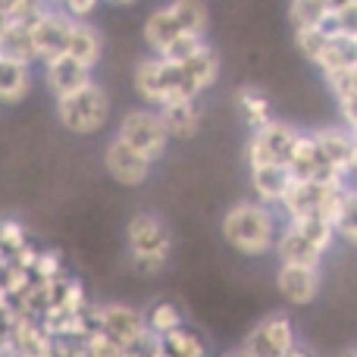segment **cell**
<instances>
[{
    "label": "cell",
    "mask_w": 357,
    "mask_h": 357,
    "mask_svg": "<svg viewBox=\"0 0 357 357\" xmlns=\"http://www.w3.org/2000/svg\"><path fill=\"white\" fill-rule=\"evenodd\" d=\"M260 329H264L266 342H270L273 357H289L298 351L295 348L298 335H295V326H291L289 317H270V320L260 323Z\"/></svg>",
    "instance_id": "23"
},
{
    "label": "cell",
    "mask_w": 357,
    "mask_h": 357,
    "mask_svg": "<svg viewBox=\"0 0 357 357\" xmlns=\"http://www.w3.org/2000/svg\"><path fill=\"white\" fill-rule=\"evenodd\" d=\"M116 135L129 142L135 151H142L148 160H160L169 144V132L157 110H129L119 123Z\"/></svg>",
    "instance_id": "5"
},
{
    "label": "cell",
    "mask_w": 357,
    "mask_h": 357,
    "mask_svg": "<svg viewBox=\"0 0 357 357\" xmlns=\"http://www.w3.org/2000/svg\"><path fill=\"white\" fill-rule=\"evenodd\" d=\"M333 226L342 241L357 248V191H345V201H342V210Z\"/></svg>",
    "instance_id": "29"
},
{
    "label": "cell",
    "mask_w": 357,
    "mask_h": 357,
    "mask_svg": "<svg viewBox=\"0 0 357 357\" xmlns=\"http://www.w3.org/2000/svg\"><path fill=\"white\" fill-rule=\"evenodd\" d=\"M144 323H148L151 333L167 335V333H173L176 326H182L185 320H182V310H178L173 301H157L154 307L144 314Z\"/></svg>",
    "instance_id": "28"
},
{
    "label": "cell",
    "mask_w": 357,
    "mask_h": 357,
    "mask_svg": "<svg viewBox=\"0 0 357 357\" xmlns=\"http://www.w3.org/2000/svg\"><path fill=\"white\" fill-rule=\"evenodd\" d=\"M204 44H207V41H204L201 35H188V31H178V35H176L173 41H169L157 56H163V60H169V63H185V60H191V56H195L197 50L204 47Z\"/></svg>",
    "instance_id": "30"
},
{
    "label": "cell",
    "mask_w": 357,
    "mask_h": 357,
    "mask_svg": "<svg viewBox=\"0 0 357 357\" xmlns=\"http://www.w3.org/2000/svg\"><path fill=\"white\" fill-rule=\"evenodd\" d=\"M339 110H342V116H345V126L357 135V94L339 98Z\"/></svg>",
    "instance_id": "37"
},
{
    "label": "cell",
    "mask_w": 357,
    "mask_h": 357,
    "mask_svg": "<svg viewBox=\"0 0 357 357\" xmlns=\"http://www.w3.org/2000/svg\"><path fill=\"white\" fill-rule=\"evenodd\" d=\"M56 116L73 135H98L110 123V98L98 82H88L79 91L56 98Z\"/></svg>",
    "instance_id": "2"
},
{
    "label": "cell",
    "mask_w": 357,
    "mask_h": 357,
    "mask_svg": "<svg viewBox=\"0 0 357 357\" xmlns=\"http://www.w3.org/2000/svg\"><path fill=\"white\" fill-rule=\"evenodd\" d=\"M291 182V173L285 163H273V167H254L251 169V185L254 191H257V197L264 204H279L285 195V188H289Z\"/></svg>",
    "instance_id": "19"
},
{
    "label": "cell",
    "mask_w": 357,
    "mask_h": 357,
    "mask_svg": "<svg viewBox=\"0 0 357 357\" xmlns=\"http://www.w3.org/2000/svg\"><path fill=\"white\" fill-rule=\"evenodd\" d=\"M329 19V10L323 0H291L289 3V22L291 29H310V25H323Z\"/></svg>",
    "instance_id": "26"
},
{
    "label": "cell",
    "mask_w": 357,
    "mask_h": 357,
    "mask_svg": "<svg viewBox=\"0 0 357 357\" xmlns=\"http://www.w3.org/2000/svg\"><path fill=\"white\" fill-rule=\"evenodd\" d=\"M238 104H241V110H245L248 123H251L254 129H257V126H264L266 119H270V100H266L257 88H241V91H238Z\"/></svg>",
    "instance_id": "31"
},
{
    "label": "cell",
    "mask_w": 357,
    "mask_h": 357,
    "mask_svg": "<svg viewBox=\"0 0 357 357\" xmlns=\"http://www.w3.org/2000/svg\"><path fill=\"white\" fill-rule=\"evenodd\" d=\"M298 135L301 132L289 123H276V119H266L264 126H257L248 144V163L254 167H273V163H289V154L295 148Z\"/></svg>",
    "instance_id": "6"
},
{
    "label": "cell",
    "mask_w": 357,
    "mask_h": 357,
    "mask_svg": "<svg viewBox=\"0 0 357 357\" xmlns=\"http://www.w3.org/2000/svg\"><path fill=\"white\" fill-rule=\"evenodd\" d=\"M163 126H167L169 138H178V142H188L201 132V104L197 98H185V100H173V104L157 107Z\"/></svg>",
    "instance_id": "12"
},
{
    "label": "cell",
    "mask_w": 357,
    "mask_h": 357,
    "mask_svg": "<svg viewBox=\"0 0 357 357\" xmlns=\"http://www.w3.org/2000/svg\"><path fill=\"white\" fill-rule=\"evenodd\" d=\"M0 264H6V248H3V241H0Z\"/></svg>",
    "instance_id": "41"
},
{
    "label": "cell",
    "mask_w": 357,
    "mask_h": 357,
    "mask_svg": "<svg viewBox=\"0 0 357 357\" xmlns=\"http://www.w3.org/2000/svg\"><path fill=\"white\" fill-rule=\"evenodd\" d=\"M31 91V73L29 63L3 60L0 56V104H19Z\"/></svg>",
    "instance_id": "20"
},
{
    "label": "cell",
    "mask_w": 357,
    "mask_h": 357,
    "mask_svg": "<svg viewBox=\"0 0 357 357\" xmlns=\"http://www.w3.org/2000/svg\"><path fill=\"white\" fill-rule=\"evenodd\" d=\"M98 3L100 0H63V10L69 13L73 19H85V16H91L94 10H98Z\"/></svg>",
    "instance_id": "36"
},
{
    "label": "cell",
    "mask_w": 357,
    "mask_h": 357,
    "mask_svg": "<svg viewBox=\"0 0 357 357\" xmlns=\"http://www.w3.org/2000/svg\"><path fill=\"white\" fill-rule=\"evenodd\" d=\"M107 3H116V6H129V3H135V0H107Z\"/></svg>",
    "instance_id": "40"
},
{
    "label": "cell",
    "mask_w": 357,
    "mask_h": 357,
    "mask_svg": "<svg viewBox=\"0 0 357 357\" xmlns=\"http://www.w3.org/2000/svg\"><path fill=\"white\" fill-rule=\"evenodd\" d=\"M357 138V135H354ZM348 176L357 178V142H354V154H351V163H348Z\"/></svg>",
    "instance_id": "39"
},
{
    "label": "cell",
    "mask_w": 357,
    "mask_h": 357,
    "mask_svg": "<svg viewBox=\"0 0 357 357\" xmlns=\"http://www.w3.org/2000/svg\"><path fill=\"white\" fill-rule=\"evenodd\" d=\"M276 289L295 307L310 304L320 295V266H298V264H282L276 273Z\"/></svg>",
    "instance_id": "10"
},
{
    "label": "cell",
    "mask_w": 357,
    "mask_h": 357,
    "mask_svg": "<svg viewBox=\"0 0 357 357\" xmlns=\"http://www.w3.org/2000/svg\"><path fill=\"white\" fill-rule=\"evenodd\" d=\"M126 238H129V251L132 260L142 273L154 276L167 266L169 251H173V238H169L167 226H163L157 216L151 213H138L129 220V229H126Z\"/></svg>",
    "instance_id": "4"
},
{
    "label": "cell",
    "mask_w": 357,
    "mask_h": 357,
    "mask_svg": "<svg viewBox=\"0 0 357 357\" xmlns=\"http://www.w3.org/2000/svg\"><path fill=\"white\" fill-rule=\"evenodd\" d=\"M314 142H317V148H320V154L326 157L329 167L348 176V163H351L354 142H357L351 132H345V129H320L314 135Z\"/></svg>",
    "instance_id": "17"
},
{
    "label": "cell",
    "mask_w": 357,
    "mask_h": 357,
    "mask_svg": "<svg viewBox=\"0 0 357 357\" xmlns=\"http://www.w3.org/2000/svg\"><path fill=\"white\" fill-rule=\"evenodd\" d=\"M0 56L3 60H19V63H35V44H31V29L29 19H10L6 29L0 31Z\"/></svg>",
    "instance_id": "16"
},
{
    "label": "cell",
    "mask_w": 357,
    "mask_h": 357,
    "mask_svg": "<svg viewBox=\"0 0 357 357\" xmlns=\"http://www.w3.org/2000/svg\"><path fill=\"white\" fill-rule=\"evenodd\" d=\"M178 31L182 29H178V22L173 19L169 6H160V10H154L148 16V22H144V41H148V47L154 50V54H160Z\"/></svg>",
    "instance_id": "22"
},
{
    "label": "cell",
    "mask_w": 357,
    "mask_h": 357,
    "mask_svg": "<svg viewBox=\"0 0 357 357\" xmlns=\"http://www.w3.org/2000/svg\"><path fill=\"white\" fill-rule=\"evenodd\" d=\"M276 216L264 201H241L222 216V238L245 257H260L276 245Z\"/></svg>",
    "instance_id": "1"
},
{
    "label": "cell",
    "mask_w": 357,
    "mask_h": 357,
    "mask_svg": "<svg viewBox=\"0 0 357 357\" xmlns=\"http://www.w3.org/2000/svg\"><path fill=\"white\" fill-rule=\"evenodd\" d=\"M173 19L178 22V29L188 31V35H201L207 38V29H210V6L204 0H173L167 3Z\"/></svg>",
    "instance_id": "21"
},
{
    "label": "cell",
    "mask_w": 357,
    "mask_h": 357,
    "mask_svg": "<svg viewBox=\"0 0 357 357\" xmlns=\"http://www.w3.org/2000/svg\"><path fill=\"white\" fill-rule=\"evenodd\" d=\"M326 41H329V31L323 29V25H310V29H295V44H298V50H301V54L307 56L310 63H317V56L323 54Z\"/></svg>",
    "instance_id": "32"
},
{
    "label": "cell",
    "mask_w": 357,
    "mask_h": 357,
    "mask_svg": "<svg viewBox=\"0 0 357 357\" xmlns=\"http://www.w3.org/2000/svg\"><path fill=\"white\" fill-rule=\"evenodd\" d=\"M44 79H47V88L54 91V98L73 94V91H79V88H85L88 82H94L91 66H85V63L75 60V56H69L66 50L44 63Z\"/></svg>",
    "instance_id": "11"
},
{
    "label": "cell",
    "mask_w": 357,
    "mask_h": 357,
    "mask_svg": "<svg viewBox=\"0 0 357 357\" xmlns=\"http://www.w3.org/2000/svg\"><path fill=\"white\" fill-rule=\"evenodd\" d=\"M163 345H167V354L173 357H204L207 354V345L201 342V335L191 333L188 326H176L173 333L163 335Z\"/></svg>",
    "instance_id": "25"
},
{
    "label": "cell",
    "mask_w": 357,
    "mask_h": 357,
    "mask_svg": "<svg viewBox=\"0 0 357 357\" xmlns=\"http://www.w3.org/2000/svg\"><path fill=\"white\" fill-rule=\"evenodd\" d=\"M0 241H3V248H10V251H19L22 245H29V241H25V229L13 220L0 222Z\"/></svg>",
    "instance_id": "35"
},
{
    "label": "cell",
    "mask_w": 357,
    "mask_h": 357,
    "mask_svg": "<svg viewBox=\"0 0 357 357\" xmlns=\"http://www.w3.org/2000/svg\"><path fill=\"white\" fill-rule=\"evenodd\" d=\"M323 3H326V10H329V13H335V10H342V6L354 3V0H323Z\"/></svg>",
    "instance_id": "38"
},
{
    "label": "cell",
    "mask_w": 357,
    "mask_h": 357,
    "mask_svg": "<svg viewBox=\"0 0 357 357\" xmlns=\"http://www.w3.org/2000/svg\"><path fill=\"white\" fill-rule=\"evenodd\" d=\"M31 273H35L38 279H56L63 273V264H60V254H38L35 257V266H31Z\"/></svg>",
    "instance_id": "33"
},
{
    "label": "cell",
    "mask_w": 357,
    "mask_h": 357,
    "mask_svg": "<svg viewBox=\"0 0 357 357\" xmlns=\"http://www.w3.org/2000/svg\"><path fill=\"white\" fill-rule=\"evenodd\" d=\"M178 69H182L185 82L191 85V91L201 98V94L207 91V88L213 85L216 79H220V56H216L213 47H207V44H204V47L197 50L191 60L178 63Z\"/></svg>",
    "instance_id": "15"
},
{
    "label": "cell",
    "mask_w": 357,
    "mask_h": 357,
    "mask_svg": "<svg viewBox=\"0 0 357 357\" xmlns=\"http://www.w3.org/2000/svg\"><path fill=\"white\" fill-rule=\"evenodd\" d=\"M82 354H94V357H126L123 345H119L116 339H113L107 329L100 326H91L85 335H82Z\"/></svg>",
    "instance_id": "27"
},
{
    "label": "cell",
    "mask_w": 357,
    "mask_h": 357,
    "mask_svg": "<svg viewBox=\"0 0 357 357\" xmlns=\"http://www.w3.org/2000/svg\"><path fill=\"white\" fill-rule=\"evenodd\" d=\"M69 25H73V16L69 13H54V10H44L31 19L29 29H31V44H35L38 60L47 63L50 56L66 50Z\"/></svg>",
    "instance_id": "9"
},
{
    "label": "cell",
    "mask_w": 357,
    "mask_h": 357,
    "mask_svg": "<svg viewBox=\"0 0 357 357\" xmlns=\"http://www.w3.org/2000/svg\"><path fill=\"white\" fill-rule=\"evenodd\" d=\"M289 222L301 235H307L323 254L329 251V245H333V238H335V226L323 213H307V216H298V220H289Z\"/></svg>",
    "instance_id": "24"
},
{
    "label": "cell",
    "mask_w": 357,
    "mask_h": 357,
    "mask_svg": "<svg viewBox=\"0 0 357 357\" xmlns=\"http://www.w3.org/2000/svg\"><path fill=\"white\" fill-rule=\"evenodd\" d=\"M135 91H138V98L151 107H163V104H173V100H185V98H197V94L191 91V85L185 82L178 63H169L157 54L138 63Z\"/></svg>",
    "instance_id": "3"
},
{
    "label": "cell",
    "mask_w": 357,
    "mask_h": 357,
    "mask_svg": "<svg viewBox=\"0 0 357 357\" xmlns=\"http://www.w3.org/2000/svg\"><path fill=\"white\" fill-rule=\"evenodd\" d=\"M66 54L75 56V60H82L85 66H94V63L100 60V54H104L100 31L91 29L88 22H82V19H73L69 35H66Z\"/></svg>",
    "instance_id": "18"
},
{
    "label": "cell",
    "mask_w": 357,
    "mask_h": 357,
    "mask_svg": "<svg viewBox=\"0 0 357 357\" xmlns=\"http://www.w3.org/2000/svg\"><path fill=\"white\" fill-rule=\"evenodd\" d=\"M273 251L279 254V264H298V266H320L323 264V251L307 238V235L298 232L291 222L276 235Z\"/></svg>",
    "instance_id": "13"
},
{
    "label": "cell",
    "mask_w": 357,
    "mask_h": 357,
    "mask_svg": "<svg viewBox=\"0 0 357 357\" xmlns=\"http://www.w3.org/2000/svg\"><path fill=\"white\" fill-rule=\"evenodd\" d=\"M285 167H289L291 178H314V182H323V185H333V182L345 178V173H339V169H333L326 163V157L317 148L314 135H298Z\"/></svg>",
    "instance_id": "8"
},
{
    "label": "cell",
    "mask_w": 357,
    "mask_h": 357,
    "mask_svg": "<svg viewBox=\"0 0 357 357\" xmlns=\"http://www.w3.org/2000/svg\"><path fill=\"white\" fill-rule=\"evenodd\" d=\"M320 197H323V182H314V178H291L279 204L285 207L289 220H298V216L317 213V210H320Z\"/></svg>",
    "instance_id": "14"
},
{
    "label": "cell",
    "mask_w": 357,
    "mask_h": 357,
    "mask_svg": "<svg viewBox=\"0 0 357 357\" xmlns=\"http://www.w3.org/2000/svg\"><path fill=\"white\" fill-rule=\"evenodd\" d=\"M104 167H107V173L116 178L119 185L135 188V185L148 182L154 160H148L142 151H135L129 142H123V138L116 135L110 144H107V151H104Z\"/></svg>",
    "instance_id": "7"
},
{
    "label": "cell",
    "mask_w": 357,
    "mask_h": 357,
    "mask_svg": "<svg viewBox=\"0 0 357 357\" xmlns=\"http://www.w3.org/2000/svg\"><path fill=\"white\" fill-rule=\"evenodd\" d=\"M241 354H248V357H273L270 342H266V335H264V329L260 326H254L251 333H248L245 345H241Z\"/></svg>",
    "instance_id": "34"
}]
</instances>
